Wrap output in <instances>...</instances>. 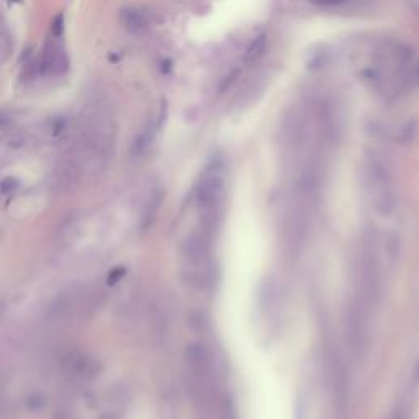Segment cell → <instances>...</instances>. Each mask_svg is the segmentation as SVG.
<instances>
[{"mask_svg": "<svg viewBox=\"0 0 419 419\" xmlns=\"http://www.w3.org/2000/svg\"><path fill=\"white\" fill-rule=\"evenodd\" d=\"M365 179L372 192L373 206L380 215L390 216L396 208V196L391 187L388 169L380 159L372 157L365 166Z\"/></svg>", "mask_w": 419, "mask_h": 419, "instance_id": "6da1fadb", "label": "cell"}, {"mask_svg": "<svg viewBox=\"0 0 419 419\" xmlns=\"http://www.w3.org/2000/svg\"><path fill=\"white\" fill-rule=\"evenodd\" d=\"M225 188H226V180H225V174H223V169L218 164H215V166L206 169V172L203 174L198 185H196V190H195L196 203L205 212L216 210L223 201Z\"/></svg>", "mask_w": 419, "mask_h": 419, "instance_id": "7a4b0ae2", "label": "cell"}, {"mask_svg": "<svg viewBox=\"0 0 419 419\" xmlns=\"http://www.w3.org/2000/svg\"><path fill=\"white\" fill-rule=\"evenodd\" d=\"M182 257L185 259L188 264H201L206 259L210 252V238L208 233H193L187 236L182 242L180 247Z\"/></svg>", "mask_w": 419, "mask_h": 419, "instance_id": "3957f363", "label": "cell"}, {"mask_svg": "<svg viewBox=\"0 0 419 419\" xmlns=\"http://www.w3.org/2000/svg\"><path fill=\"white\" fill-rule=\"evenodd\" d=\"M54 185L59 190H67L72 185H76V182L79 180V164L67 157L62 162H59L54 169Z\"/></svg>", "mask_w": 419, "mask_h": 419, "instance_id": "277c9868", "label": "cell"}, {"mask_svg": "<svg viewBox=\"0 0 419 419\" xmlns=\"http://www.w3.org/2000/svg\"><path fill=\"white\" fill-rule=\"evenodd\" d=\"M120 22L123 28L131 35H141L148 28V20L141 12L134 9H123L120 12Z\"/></svg>", "mask_w": 419, "mask_h": 419, "instance_id": "5b68a950", "label": "cell"}, {"mask_svg": "<svg viewBox=\"0 0 419 419\" xmlns=\"http://www.w3.org/2000/svg\"><path fill=\"white\" fill-rule=\"evenodd\" d=\"M156 134V124L154 121H148L141 128L139 133L136 134L133 144H131V154L134 157H141L143 154H146V151L151 148Z\"/></svg>", "mask_w": 419, "mask_h": 419, "instance_id": "8992f818", "label": "cell"}, {"mask_svg": "<svg viewBox=\"0 0 419 419\" xmlns=\"http://www.w3.org/2000/svg\"><path fill=\"white\" fill-rule=\"evenodd\" d=\"M162 201H164L162 188H154V192L149 195L146 205H144V212H143V225L144 226H149L151 223H153V220L156 218V215L162 205Z\"/></svg>", "mask_w": 419, "mask_h": 419, "instance_id": "52a82bcc", "label": "cell"}, {"mask_svg": "<svg viewBox=\"0 0 419 419\" xmlns=\"http://www.w3.org/2000/svg\"><path fill=\"white\" fill-rule=\"evenodd\" d=\"M267 48V35L265 33H260L259 36H255L252 39V43L249 44V48L244 52V62L251 64L255 62L257 59L264 54V51Z\"/></svg>", "mask_w": 419, "mask_h": 419, "instance_id": "ba28073f", "label": "cell"}, {"mask_svg": "<svg viewBox=\"0 0 419 419\" xmlns=\"http://www.w3.org/2000/svg\"><path fill=\"white\" fill-rule=\"evenodd\" d=\"M416 136H417V121L412 120V118L408 121H404L396 131V141L401 143V144L412 143Z\"/></svg>", "mask_w": 419, "mask_h": 419, "instance_id": "9c48e42d", "label": "cell"}, {"mask_svg": "<svg viewBox=\"0 0 419 419\" xmlns=\"http://www.w3.org/2000/svg\"><path fill=\"white\" fill-rule=\"evenodd\" d=\"M239 69H233V71H229L226 76H223L220 81H218V94H225V92H228L229 89L233 87L234 82L238 81V77H239Z\"/></svg>", "mask_w": 419, "mask_h": 419, "instance_id": "30bf717a", "label": "cell"}, {"mask_svg": "<svg viewBox=\"0 0 419 419\" xmlns=\"http://www.w3.org/2000/svg\"><path fill=\"white\" fill-rule=\"evenodd\" d=\"M64 17H62V13H57V15L52 18V22H51V35L54 39H61L62 38V33H64Z\"/></svg>", "mask_w": 419, "mask_h": 419, "instance_id": "8fae6325", "label": "cell"}, {"mask_svg": "<svg viewBox=\"0 0 419 419\" xmlns=\"http://www.w3.org/2000/svg\"><path fill=\"white\" fill-rule=\"evenodd\" d=\"M310 2L318 7H337V5L345 4L347 0H310Z\"/></svg>", "mask_w": 419, "mask_h": 419, "instance_id": "7c38bea8", "label": "cell"}, {"mask_svg": "<svg viewBox=\"0 0 419 419\" xmlns=\"http://www.w3.org/2000/svg\"><path fill=\"white\" fill-rule=\"evenodd\" d=\"M10 123V118L5 116V115H0V128H5L7 124Z\"/></svg>", "mask_w": 419, "mask_h": 419, "instance_id": "4fadbf2b", "label": "cell"}, {"mask_svg": "<svg viewBox=\"0 0 419 419\" xmlns=\"http://www.w3.org/2000/svg\"><path fill=\"white\" fill-rule=\"evenodd\" d=\"M4 15H2V10H0V28H4Z\"/></svg>", "mask_w": 419, "mask_h": 419, "instance_id": "5bb4252c", "label": "cell"}]
</instances>
